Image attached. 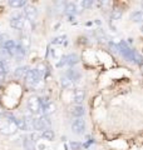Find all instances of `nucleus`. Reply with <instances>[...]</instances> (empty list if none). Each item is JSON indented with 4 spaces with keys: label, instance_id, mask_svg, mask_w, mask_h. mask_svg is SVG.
Here are the masks:
<instances>
[{
    "label": "nucleus",
    "instance_id": "nucleus-9",
    "mask_svg": "<svg viewBox=\"0 0 143 150\" xmlns=\"http://www.w3.org/2000/svg\"><path fill=\"white\" fill-rule=\"evenodd\" d=\"M85 98V90L83 88H75L73 89V99L77 103V105H80Z\"/></svg>",
    "mask_w": 143,
    "mask_h": 150
},
{
    "label": "nucleus",
    "instance_id": "nucleus-25",
    "mask_svg": "<svg viewBox=\"0 0 143 150\" xmlns=\"http://www.w3.org/2000/svg\"><path fill=\"white\" fill-rule=\"evenodd\" d=\"M111 18H112V20H119V19L122 18V11L119 10V9H116V10L112 11Z\"/></svg>",
    "mask_w": 143,
    "mask_h": 150
},
{
    "label": "nucleus",
    "instance_id": "nucleus-18",
    "mask_svg": "<svg viewBox=\"0 0 143 150\" xmlns=\"http://www.w3.org/2000/svg\"><path fill=\"white\" fill-rule=\"evenodd\" d=\"M8 4L11 8H24L26 5V1L25 0H9Z\"/></svg>",
    "mask_w": 143,
    "mask_h": 150
},
{
    "label": "nucleus",
    "instance_id": "nucleus-15",
    "mask_svg": "<svg viewBox=\"0 0 143 150\" xmlns=\"http://www.w3.org/2000/svg\"><path fill=\"white\" fill-rule=\"evenodd\" d=\"M24 148H25V150H36L35 140L31 137H25V139H24Z\"/></svg>",
    "mask_w": 143,
    "mask_h": 150
},
{
    "label": "nucleus",
    "instance_id": "nucleus-7",
    "mask_svg": "<svg viewBox=\"0 0 143 150\" xmlns=\"http://www.w3.org/2000/svg\"><path fill=\"white\" fill-rule=\"evenodd\" d=\"M118 50H121L122 55L124 56V58L127 60H129V62H133V58H134V51H133L129 46H128V44L126 43V41H121L118 45Z\"/></svg>",
    "mask_w": 143,
    "mask_h": 150
},
{
    "label": "nucleus",
    "instance_id": "nucleus-24",
    "mask_svg": "<svg viewBox=\"0 0 143 150\" xmlns=\"http://www.w3.org/2000/svg\"><path fill=\"white\" fill-rule=\"evenodd\" d=\"M131 19L133 21H136V23H141L142 21V13L141 11H134L131 15Z\"/></svg>",
    "mask_w": 143,
    "mask_h": 150
},
{
    "label": "nucleus",
    "instance_id": "nucleus-13",
    "mask_svg": "<svg viewBox=\"0 0 143 150\" xmlns=\"http://www.w3.org/2000/svg\"><path fill=\"white\" fill-rule=\"evenodd\" d=\"M18 44L20 45L25 51H28V50H29V48H30V38H29V35L23 34L20 36V41H19Z\"/></svg>",
    "mask_w": 143,
    "mask_h": 150
},
{
    "label": "nucleus",
    "instance_id": "nucleus-11",
    "mask_svg": "<svg viewBox=\"0 0 143 150\" xmlns=\"http://www.w3.org/2000/svg\"><path fill=\"white\" fill-rule=\"evenodd\" d=\"M55 104L54 103H51L49 101L48 104H45L44 106H43V109H41V114L44 115V116H48V115H50V114H54L55 112Z\"/></svg>",
    "mask_w": 143,
    "mask_h": 150
},
{
    "label": "nucleus",
    "instance_id": "nucleus-12",
    "mask_svg": "<svg viewBox=\"0 0 143 150\" xmlns=\"http://www.w3.org/2000/svg\"><path fill=\"white\" fill-rule=\"evenodd\" d=\"M79 63V56L77 54H68L65 55V65L68 67H74L75 64Z\"/></svg>",
    "mask_w": 143,
    "mask_h": 150
},
{
    "label": "nucleus",
    "instance_id": "nucleus-28",
    "mask_svg": "<svg viewBox=\"0 0 143 150\" xmlns=\"http://www.w3.org/2000/svg\"><path fill=\"white\" fill-rule=\"evenodd\" d=\"M109 48H111L112 51H114V53H117V51H118V46L114 43H109Z\"/></svg>",
    "mask_w": 143,
    "mask_h": 150
},
{
    "label": "nucleus",
    "instance_id": "nucleus-23",
    "mask_svg": "<svg viewBox=\"0 0 143 150\" xmlns=\"http://www.w3.org/2000/svg\"><path fill=\"white\" fill-rule=\"evenodd\" d=\"M36 70V71L38 73H39V75H40V76H43V75H45L48 71H46V67H45V64H43V63H40L39 65H38V68L35 69Z\"/></svg>",
    "mask_w": 143,
    "mask_h": 150
},
{
    "label": "nucleus",
    "instance_id": "nucleus-21",
    "mask_svg": "<svg viewBox=\"0 0 143 150\" xmlns=\"http://www.w3.org/2000/svg\"><path fill=\"white\" fill-rule=\"evenodd\" d=\"M66 40V35H60V36H56L51 40V44L53 45H61L63 43H65Z\"/></svg>",
    "mask_w": 143,
    "mask_h": 150
},
{
    "label": "nucleus",
    "instance_id": "nucleus-22",
    "mask_svg": "<svg viewBox=\"0 0 143 150\" xmlns=\"http://www.w3.org/2000/svg\"><path fill=\"white\" fill-rule=\"evenodd\" d=\"M65 11L68 14H74L77 11V5H75L74 3H68L65 4Z\"/></svg>",
    "mask_w": 143,
    "mask_h": 150
},
{
    "label": "nucleus",
    "instance_id": "nucleus-30",
    "mask_svg": "<svg viewBox=\"0 0 143 150\" xmlns=\"http://www.w3.org/2000/svg\"><path fill=\"white\" fill-rule=\"evenodd\" d=\"M0 45H1V44H0Z\"/></svg>",
    "mask_w": 143,
    "mask_h": 150
},
{
    "label": "nucleus",
    "instance_id": "nucleus-1",
    "mask_svg": "<svg viewBox=\"0 0 143 150\" xmlns=\"http://www.w3.org/2000/svg\"><path fill=\"white\" fill-rule=\"evenodd\" d=\"M18 130L15 118L10 114H4V120L0 123V133L4 135H11Z\"/></svg>",
    "mask_w": 143,
    "mask_h": 150
},
{
    "label": "nucleus",
    "instance_id": "nucleus-20",
    "mask_svg": "<svg viewBox=\"0 0 143 150\" xmlns=\"http://www.w3.org/2000/svg\"><path fill=\"white\" fill-rule=\"evenodd\" d=\"M60 84L63 88H70L72 85H73V81L69 79L68 75H64V76L60 78Z\"/></svg>",
    "mask_w": 143,
    "mask_h": 150
},
{
    "label": "nucleus",
    "instance_id": "nucleus-10",
    "mask_svg": "<svg viewBox=\"0 0 143 150\" xmlns=\"http://www.w3.org/2000/svg\"><path fill=\"white\" fill-rule=\"evenodd\" d=\"M70 114L75 116V118H82V116L85 114V109H84V106L80 104V105H73L70 108Z\"/></svg>",
    "mask_w": 143,
    "mask_h": 150
},
{
    "label": "nucleus",
    "instance_id": "nucleus-4",
    "mask_svg": "<svg viewBox=\"0 0 143 150\" xmlns=\"http://www.w3.org/2000/svg\"><path fill=\"white\" fill-rule=\"evenodd\" d=\"M25 16L23 14H15L10 18V26L13 29H16V30H21L25 28Z\"/></svg>",
    "mask_w": 143,
    "mask_h": 150
},
{
    "label": "nucleus",
    "instance_id": "nucleus-3",
    "mask_svg": "<svg viewBox=\"0 0 143 150\" xmlns=\"http://www.w3.org/2000/svg\"><path fill=\"white\" fill-rule=\"evenodd\" d=\"M40 78L41 76L35 69H30V70H28V73L25 75V83H26L28 86L34 88L38 85V83L40 81Z\"/></svg>",
    "mask_w": 143,
    "mask_h": 150
},
{
    "label": "nucleus",
    "instance_id": "nucleus-2",
    "mask_svg": "<svg viewBox=\"0 0 143 150\" xmlns=\"http://www.w3.org/2000/svg\"><path fill=\"white\" fill-rule=\"evenodd\" d=\"M26 106H28V110H29L33 115L41 114V109H43L41 100L38 95H31L26 101Z\"/></svg>",
    "mask_w": 143,
    "mask_h": 150
},
{
    "label": "nucleus",
    "instance_id": "nucleus-17",
    "mask_svg": "<svg viewBox=\"0 0 143 150\" xmlns=\"http://www.w3.org/2000/svg\"><path fill=\"white\" fill-rule=\"evenodd\" d=\"M10 71V65H9L8 60H0V74L4 75Z\"/></svg>",
    "mask_w": 143,
    "mask_h": 150
},
{
    "label": "nucleus",
    "instance_id": "nucleus-27",
    "mask_svg": "<svg viewBox=\"0 0 143 150\" xmlns=\"http://www.w3.org/2000/svg\"><path fill=\"white\" fill-rule=\"evenodd\" d=\"M93 5V1L92 0H83V1H80V6L83 9H87V8H90Z\"/></svg>",
    "mask_w": 143,
    "mask_h": 150
},
{
    "label": "nucleus",
    "instance_id": "nucleus-16",
    "mask_svg": "<svg viewBox=\"0 0 143 150\" xmlns=\"http://www.w3.org/2000/svg\"><path fill=\"white\" fill-rule=\"evenodd\" d=\"M41 138L48 140V142H51V140H54L55 134H54V131L51 130V129H46V130H44L41 133Z\"/></svg>",
    "mask_w": 143,
    "mask_h": 150
},
{
    "label": "nucleus",
    "instance_id": "nucleus-8",
    "mask_svg": "<svg viewBox=\"0 0 143 150\" xmlns=\"http://www.w3.org/2000/svg\"><path fill=\"white\" fill-rule=\"evenodd\" d=\"M24 16L28 18V20L35 21V19L38 16V10L34 5H25L24 6Z\"/></svg>",
    "mask_w": 143,
    "mask_h": 150
},
{
    "label": "nucleus",
    "instance_id": "nucleus-6",
    "mask_svg": "<svg viewBox=\"0 0 143 150\" xmlns=\"http://www.w3.org/2000/svg\"><path fill=\"white\" fill-rule=\"evenodd\" d=\"M72 131L74 134H78V135H82L84 131H85V120L83 118H77L73 120L72 123Z\"/></svg>",
    "mask_w": 143,
    "mask_h": 150
},
{
    "label": "nucleus",
    "instance_id": "nucleus-5",
    "mask_svg": "<svg viewBox=\"0 0 143 150\" xmlns=\"http://www.w3.org/2000/svg\"><path fill=\"white\" fill-rule=\"evenodd\" d=\"M49 126H50V121L44 115L34 119V121H33V129L34 130H46L49 129Z\"/></svg>",
    "mask_w": 143,
    "mask_h": 150
},
{
    "label": "nucleus",
    "instance_id": "nucleus-14",
    "mask_svg": "<svg viewBox=\"0 0 143 150\" xmlns=\"http://www.w3.org/2000/svg\"><path fill=\"white\" fill-rule=\"evenodd\" d=\"M29 68L28 67H19L14 70V76L18 78V79H25V75L28 73Z\"/></svg>",
    "mask_w": 143,
    "mask_h": 150
},
{
    "label": "nucleus",
    "instance_id": "nucleus-19",
    "mask_svg": "<svg viewBox=\"0 0 143 150\" xmlns=\"http://www.w3.org/2000/svg\"><path fill=\"white\" fill-rule=\"evenodd\" d=\"M66 75H68L69 79H70V80L73 81V83H74V81H78L79 79H80V74L77 71V70H74V69H70L69 73L66 74Z\"/></svg>",
    "mask_w": 143,
    "mask_h": 150
},
{
    "label": "nucleus",
    "instance_id": "nucleus-29",
    "mask_svg": "<svg viewBox=\"0 0 143 150\" xmlns=\"http://www.w3.org/2000/svg\"><path fill=\"white\" fill-rule=\"evenodd\" d=\"M4 80V75H1V74H0V84H1V81Z\"/></svg>",
    "mask_w": 143,
    "mask_h": 150
},
{
    "label": "nucleus",
    "instance_id": "nucleus-26",
    "mask_svg": "<svg viewBox=\"0 0 143 150\" xmlns=\"http://www.w3.org/2000/svg\"><path fill=\"white\" fill-rule=\"evenodd\" d=\"M69 146H70V150H80L82 149V144L78 142H70Z\"/></svg>",
    "mask_w": 143,
    "mask_h": 150
}]
</instances>
